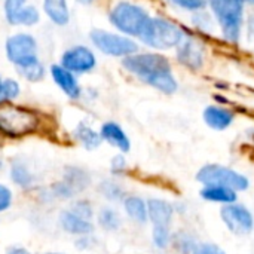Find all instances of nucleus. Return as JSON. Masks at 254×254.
<instances>
[{
    "label": "nucleus",
    "mask_w": 254,
    "mask_h": 254,
    "mask_svg": "<svg viewBox=\"0 0 254 254\" xmlns=\"http://www.w3.org/2000/svg\"><path fill=\"white\" fill-rule=\"evenodd\" d=\"M122 65L140 80L164 94H174L179 88L170 61L159 54H134L125 57Z\"/></svg>",
    "instance_id": "1"
},
{
    "label": "nucleus",
    "mask_w": 254,
    "mask_h": 254,
    "mask_svg": "<svg viewBox=\"0 0 254 254\" xmlns=\"http://www.w3.org/2000/svg\"><path fill=\"white\" fill-rule=\"evenodd\" d=\"M39 127V118L33 110L3 103L0 104V134L10 138L25 137Z\"/></svg>",
    "instance_id": "2"
},
{
    "label": "nucleus",
    "mask_w": 254,
    "mask_h": 254,
    "mask_svg": "<svg viewBox=\"0 0 254 254\" xmlns=\"http://www.w3.org/2000/svg\"><path fill=\"white\" fill-rule=\"evenodd\" d=\"M143 43L155 49H170L179 46L185 39V31L164 18H152L140 34Z\"/></svg>",
    "instance_id": "3"
},
{
    "label": "nucleus",
    "mask_w": 254,
    "mask_h": 254,
    "mask_svg": "<svg viewBox=\"0 0 254 254\" xmlns=\"http://www.w3.org/2000/svg\"><path fill=\"white\" fill-rule=\"evenodd\" d=\"M210 7L217 18L225 39L237 42L241 34L244 21V1L243 0H208Z\"/></svg>",
    "instance_id": "4"
},
{
    "label": "nucleus",
    "mask_w": 254,
    "mask_h": 254,
    "mask_svg": "<svg viewBox=\"0 0 254 254\" xmlns=\"http://www.w3.org/2000/svg\"><path fill=\"white\" fill-rule=\"evenodd\" d=\"M195 177L202 186L217 185L234 189L235 192H244L250 188V180L247 176L220 164H207L201 167Z\"/></svg>",
    "instance_id": "5"
},
{
    "label": "nucleus",
    "mask_w": 254,
    "mask_h": 254,
    "mask_svg": "<svg viewBox=\"0 0 254 254\" xmlns=\"http://www.w3.org/2000/svg\"><path fill=\"white\" fill-rule=\"evenodd\" d=\"M149 19H150V15L141 6L129 3V1L118 3L110 12L112 25H115L119 31L129 34V36L140 37Z\"/></svg>",
    "instance_id": "6"
},
{
    "label": "nucleus",
    "mask_w": 254,
    "mask_h": 254,
    "mask_svg": "<svg viewBox=\"0 0 254 254\" xmlns=\"http://www.w3.org/2000/svg\"><path fill=\"white\" fill-rule=\"evenodd\" d=\"M91 42L98 51L110 57H129L138 51V45L132 39L104 30H92Z\"/></svg>",
    "instance_id": "7"
},
{
    "label": "nucleus",
    "mask_w": 254,
    "mask_h": 254,
    "mask_svg": "<svg viewBox=\"0 0 254 254\" xmlns=\"http://www.w3.org/2000/svg\"><path fill=\"white\" fill-rule=\"evenodd\" d=\"M6 55L16 68L37 63V42L31 34L18 33L6 40Z\"/></svg>",
    "instance_id": "8"
},
{
    "label": "nucleus",
    "mask_w": 254,
    "mask_h": 254,
    "mask_svg": "<svg viewBox=\"0 0 254 254\" xmlns=\"http://www.w3.org/2000/svg\"><path fill=\"white\" fill-rule=\"evenodd\" d=\"M220 219L228 231L234 235L244 237L252 234L254 229L253 213L243 204L234 202L220 208Z\"/></svg>",
    "instance_id": "9"
},
{
    "label": "nucleus",
    "mask_w": 254,
    "mask_h": 254,
    "mask_svg": "<svg viewBox=\"0 0 254 254\" xmlns=\"http://www.w3.org/2000/svg\"><path fill=\"white\" fill-rule=\"evenodd\" d=\"M61 65L71 73H89L95 68L97 60L89 48L76 45L63 54Z\"/></svg>",
    "instance_id": "10"
},
{
    "label": "nucleus",
    "mask_w": 254,
    "mask_h": 254,
    "mask_svg": "<svg viewBox=\"0 0 254 254\" xmlns=\"http://www.w3.org/2000/svg\"><path fill=\"white\" fill-rule=\"evenodd\" d=\"M147 202V216L152 226H167L171 228L176 208L171 202L161 198H150Z\"/></svg>",
    "instance_id": "11"
},
{
    "label": "nucleus",
    "mask_w": 254,
    "mask_h": 254,
    "mask_svg": "<svg viewBox=\"0 0 254 254\" xmlns=\"http://www.w3.org/2000/svg\"><path fill=\"white\" fill-rule=\"evenodd\" d=\"M58 223L64 232L74 235V237L92 235V232H94V225L91 220L82 219L70 210L61 211V214L58 217Z\"/></svg>",
    "instance_id": "12"
},
{
    "label": "nucleus",
    "mask_w": 254,
    "mask_h": 254,
    "mask_svg": "<svg viewBox=\"0 0 254 254\" xmlns=\"http://www.w3.org/2000/svg\"><path fill=\"white\" fill-rule=\"evenodd\" d=\"M202 118H204V122L211 129H216V131L228 129L235 121V115L232 110H229L223 106H216V104L205 107Z\"/></svg>",
    "instance_id": "13"
},
{
    "label": "nucleus",
    "mask_w": 254,
    "mask_h": 254,
    "mask_svg": "<svg viewBox=\"0 0 254 254\" xmlns=\"http://www.w3.org/2000/svg\"><path fill=\"white\" fill-rule=\"evenodd\" d=\"M51 74H52L55 83L63 89V92L67 97H70L71 100H77L80 97V94H82L80 85H79L77 79L74 77V74L71 71H68L63 65L54 64L51 67Z\"/></svg>",
    "instance_id": "14"
},
{
    "label": "nucleus",
    "mask_w": 254,
    "mask_h": 254,
    "mask_svg": "<svg viewBox=\"0 0 254 254\" xmlns=\"http://www.w3.org/2000/svg\"><path fill=\"white\" fill-rule=\"evenodd\" d=\"M177 58L183 65L189 67L190 70H198L204 63L202 48L199 43H196L192 39H188V40L183 39V42L179 45Z\"/></svg>",
    "instance_id": "15"
},
{
    "label": "nucleus",
    "mask_w": 254,
    "mask_h": 254,
    "mask_svg": "<svg viewBox=\"0 0 254 254\" xmlns=\"http://www.w3.org/2000/svg\"><path fill=\"white\" fill-rule=\"evenodd\" d=\"M100 134H101V138L104 141H107L109 144H112L113 147H116L122 153L129 152L131 141H129L127 132L122 129V127L119 124H116V122H106V124H103Z\"/></svg>",
    "instance_id": "16"
},
{
    "label": "nucleus",
    "mask_w": 254,
    "mask_h": 254,
    "mask_svg": "<svg viewBox=\"0 0 254 254\" xmlns=\"http://www.w3.org/2000/svg\"><path fill=\"white\" fill-rule=\"evenodd\" d=\"M199 195L207 202H216V204H222V205L234 204L238 201V192H235L234 189L225 188V186H217V185L202 186Z\"/></svg>",
    "instance_id": "17"
},
{
    "label": "nucleus",
    "mask_w": 254,
    "mask_h": 254,
    "mask_svg": "<svg viewBox=\"0 0 254 254\" xmlns=\"http://www.w3.org/2000/svg\"><path fill=\"white\" fill-rule=\"evenodd\" d=\"M124 210L127 213V216L138 223V225H144L149 222V216H147V202L137 195H128L124 198Z\"/></svg>",
    "instance_id": "18"
},
{
    "label": "nucleus",
    "mask_w": 254,
    "mask_h": 254,
    "mask_svg": "<svg viewBox=\"0 0 254 254\" xmlns=\"http://www.w3.org/2000/svg\"><path fill=\"white\" fill-rule=\"evenodd\" d=\"M10 179L13 180V183L16 186L24 188V189H30L36 183V176L28 168V165L25 162H22L21 159H15L12 162V165H10Z\"/></svg>",
    "instance_id": "19"
},
{
    "label": "nucleus",
    "mask_w": 254,
    "mask_h": 254,
    "mask_svg": "<svg viewBox=\"0 0 254 254\" xmlns=\"http://www.w3.org/2000/svg\"><path fill=\"white\" fill-rule=\"evenodd\" d=\"M63 182L73 190L74 195H77L79 192L85 190L89 186L91 177L85 170L77 168V167H70L64 171Z\"/></svg>",
    "instance_id": "20"
},
{
    "label": "nucleus",
    "mask_w": 254,
    "mask_h": 254,
    "mask_svg": "<svg viewBox=\"0 0 254 254\" xmlns=\"http://www.w3.org/2000/svg\"><path fill=\"white\" fill-rule=\"evenodd\" d=\"M43 10L57 25H65L70 19L67 0H43Z\"/></svg>",
    "instance_id": "21"
},
{
    "label": "nucleus",
    "mask_w": 254,
    "mask_h": 254,
    "mask_svg": "<svg viewBox=\"0 0 254 254\" xmlns=\"http://www.w3.org/2000/svg\"><path fill=\"white\" fill-rule=\"evenodd\" d=\"M74 138L86 149V150H94V149H98L103 138H101V134L97 132L95 129H92L88 124L85 122H80L76 129H74Z\"/></svg>",
    "instance_id": "22"
},
{
    "label": "nucleus",
    "mask_w": 254,
    "mask_h": 254,
    "mask_svg": "<svg viewBox=\"0 0 254 254\" xmlns=\"http://www.w3.org/2000/svg\"><path fill=\"white\" fill-rule=\"evenodd\" d=\"M97 220H98V225L104 231H110V232L118 231L121 228V223H122L119 213L115 208H112V207H103L98 211Z\"/></svg>",
    "instance_id": "23"
},
{
    "label": "nucleus",
    "mask_w": 254,
    "mask_h": 254,
    "mask_svg": "<svg viewBox=\"0 0 254 254\" xmlns=\"http://www.w3.org/2000/svg\"><path fill=\"white\" fill-rule=\"evenodd\" d=\"M171 246L176 249V252L179 254H192L195 247L198 246V243L195 241V238L190 234L180 231V232L173 234Z\"/></svg>",
    "instance_id": "24"
},
{
    "label": "nucleus",
    "mask_w": 254,
    "mask_h": 254,
    "mask_svg": "<svg viewBox=\"0 0 254 254\" xmlns=\"http://www.w3.org/2000/svg\"><path fill=\"white\" fill-rule=\"evenodd\" d=\"M100 193L112 201V202H118V201H124L125 198V193H124V189L119 183L113 182V180H104L100 183V188H98Z\"/></svg>",
    "instance_id": "25"
},
{
    "label": "nucleus",
    "mask_w": 254,
    "mask_h": 254,
    "mask_svg": "<svg viewBox=\"0 0 254 254\" xmlns=\"http://www.w3.org/2000/svg\"><path fill=\"white\" fill-rule=\"evenodd\" d=\"M173 232L167 226H153L152 229V243L158 250H165L171 246Z\"/></svg>",
    "instance_id": "26"
},
{
    "label": "nucleus",
    "mask_w": 254,
    "mask_h": 254,
    "mask_svg": "<svg viewBox=\"0 0 254 254\" xmlns=\"http://www.w3.org/2000/svg\"><path fill=\"white\" fill-rule=\"evenodd\" d=\"M19 95V85L13 79L0 77V104L9 103Z\"/></svg>",
    "instance_id": "27"
},
{
    "label": "nucleus",
    "mask_w": 254,
    "mask_h": 254,
    "mask_svg": "<svg viewBox=\"0 0 254 254\" xmlns=\"http://www.w3.org/2000/svg\"><path fill=\"white\" fill-rule=\"evenodd\" d=\"M39 21V10L34 6H24L15 16L13 25H34Z\"/></svg>",
    "instance_id": "28"
},
{
    "label": "nucleus",
    "mask_w": 254,
    "mask_h": 254,
    "mask_svg": "<svg viewBox=\"0 0 254 254\" xmlns=\"http://www.w3.org/2000/svg\"><path fill=\"white\" fill-rule=\"evenodd\" d=\"M16 70H18V73H19L24 79H27V80H30V82H39V80L43 79V76H45V68H43V65L40 64V61L33 63V64H30V65H27V67H22V68H16Z\"/></svg>",
    "instance_id": "29"
},
{
    "label": "nucleus",
    "mask_w": 254,
    "mask_h": 254,
    "mask_svg": "<svg viewBox=\"0 0 254 254\" xmlns=\"http://www.w3.org/2000/svg\"><path fill=\"white\" fill-rule=\"evenodd\" d=\"M70 211H73L74 214H77L79 217L86 219V220H91V219L94 217L92 205H91V202H88V201H85V199H79V201H76V202L71 205Z\"/></svg>",
    "instance_id": "30"
},
{
    "label": "nucleus",
    "mask_w": 254,
    "mask_h": 254,
    "mask_svg": "<svg viewBox=\"0 0 254 254\" xmlns=\"http://www.w3.org/2000/svg\"><path fill=\"white\" fill-rule=\"evenodd\" d=\"M27 0H4V15L9 24H13L18 12L25 6Z\"/></svg>",
    "instance_id": "31"
},
{
    "label": "nucleus",
    "mask_w": 254,
    "mask_h": 254,
    "mask_svg": "<svg viewBox=\"0 0 254 254\" xmlns=\"http://www.w3.org/2000/svg\"><path fill=\"white\" fill-rule=\"evenodd\" d=\"M173 4H176L180 9H186V10H199L202 7H205V4L208 3V0H171Z\"/></svg>",
    "instance_id": "32"
},
{
    "label": "nucleus",
    "mask_w": 254,
    "mask_h": 254,
    "mask_svg": "<svg viewBox=\"0 0 254 254\" xmlns=\"http://www.w3.org/2000/svg\"><path fill=\"white\" fill-rule=\"evenodd\" d=\"M192 254H228L220 246L214 243H198Z\"/></svg>",
    "instance_id": "33"
},
{
    "label": "nucleus",
    "mask_w": 254,
    "mask_h": 254,
    "mask_svg": "<svg viewBox=\"0 0 254 254\" xmlns=\"http://www.w3.org/2000/svg\"><path fill=\"white\" fill-rule=\"evenodd\" d=\"M12 201H13V195L10 189L4 185H0V213L9 210L12 205Z\"/></svg>",
    "instance_id": "34"
},
{
    "label": "nucleus",
    "mask_w": 254,
    "mask_h": 254,
    "mask_svg": "<svg viewBox=\"0 0 254 254\" xmlns=\"http://www.w3.org/2000/svg\"><path fill=\"white\" fill-rule=\"evenodd\" d=\"M127 168V161L122 155H118L112 159V171L113 173H124Z\"/></svg>",
    "instance_id": "35"
},
{
    "label": "nucleus",
    "mask_w": 254,
    "mask_h": 254,
    "mask_svg": "<svg viewBox=\"0 0 254 254\" xmlns=\"http://www.w3.org/2000/svg\"><path fill=\"white\" fill-rule=\"evenodd\" d=\"M6 254H31L28 250H25V249H22V247H12V249H9L7 250V253Z\"/></svg>",
    "instance_id": "36"
},
{
    "label": "nucleus",
    "mask_w": 254,
    "mask_h": 254,
    "mask_svg": "<svg viewBox=\"0 0 254 254\" xmlns=\"http://www.w3.org/2000/svg\"><path fill=\"white\" fill-rule=\"evenodd\" d=\"M244 3H250V4H254V0H243Z\"/></svg>",
    "instance_id": "37"
},
{
    "label": "nucleus",
    "mask_w": 254,
    "mask_h": 254,
    "mask_svg": "<svg viewBox=\"0 0 254 254\" xmlns=\"http://www.w3.org/2000/svg\"><path fill=\"white\" fill-rule=\"evenodd\" d=\"M79 1H82V3H91L92 0H79Z\"/></svg>",
    "instance_id": "38"
},
{
    "label": "nucleus",
    "mask_w": 254,
    "mask_h": 254,
    "mask_svg": "<svg viewBox=\"0 0 254 254\" xmlns=\"http://www.w3.org/2000/svg\"><path fill=\"white\" fill-rule=\"evenodd\" d=\"M48 254H63V253H48Z\"/></svg>",
    "instance_id": "39"
}]
</instances>
